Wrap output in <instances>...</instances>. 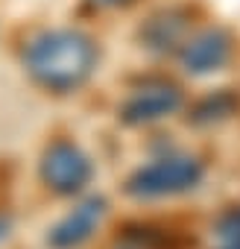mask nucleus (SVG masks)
I'll return each instance as SVG.
<instances>
[{
    "mask_svg": "<svg viewBox=\"0 0 240 249\" xmlns=\"http://www.w3.org/2000/svg\"><path fill=\"white\" fill-rule=\"evenodd\" d=\"M97 44L79 30H47L24 50L30 76L50 91L79 88L97 68Z\"/></svg>",
    "mask_w": 240,
    "mask_h": 249,
    "instance_id": "nucleus-1",
    "label": "nucleus"
},
{
    "mask_svg": "<svg viewBox=\"0 0 240 249\" xmlns=\"http://www.w3.org/2000/svg\"><path fill=\"white\" fill-rule=\"evenodd\" d=\"M202 182V164L190 156H164L144 167H138L129 182L126 194L138 199H158V196H176Z\"/></svg>",
    "mask_w": 240,
    "mask_h": 249,
    "instance_id": "nucleus-2",
    "label": "nucleus"
},
{
    "mask_svg": "<svg viewBox=\"0 0 240 249\" xmlns=\"http://www.w3.org/2000/svg\"><path fill=\"white\" fill-rule=\"evenodd\" d=\"M91 176H94L91 159L68 141L53 144L41 159V179L56 194H76L91 182Z\"/></svg>",
    "mask_w": 240,
    "mask_h": 249,
    "instance_id": "nucleus-3",
    "label": "nucleus"
},
{
    "mask_svg": "<svg viewBox=\"0 0 240 249\" xmlns=\"http://www.w3.org/2000/svg\"><path fill=\"white\" fill-rule=\"evenodd\" d=\"M182 106V94L176 85H167V82H153V85H144L138 88L126 103H123V117L132 126H141V123H155L161 117H170L173 111H179Z\"/></svg>",
    "mask_w": 240,
    "mask_h": 249,
    "instance_id": "nucleus-4",
    "label": "nucleus"
},
{
    "mask_svg": "<svg viewBox=\"0 0 240 249\" xmlns=\"http://www.w3.org/2000/svg\"><path fill=\"white\" fill-rule=\"evenodd\" d=\"M103 217H105V199L103 196H91V199L79 202L68 217H62L50 229L47 243L53 249H76L100 229Z\"/></svg>",
    "mask_w": 240,
    "mask_h": 249,
    "instance_id": "nucleus-5",
    "label": "nucleus"
},
{
    "mask_svg": "<svg viewBox=\"0 0 240 249\" xmlns=\"http://www.w3.org/2000/svg\"><path fill=\"white\" fill-rule=\"evenodd\" d=\"M228 36L220 30H205L199 33L193 41H188L185 53H182V65L188 73H211L220 71L228 59Z\"/></svg>",
    "mask_w": 240,
    "mask_h": 249,
    "instance_id": "nucleus-6",
    "label": "nucleus"
},
{
    "mask_svg": "<svg viewBox=\"0 0 240 249\" xmlns=\"http://www.w3.org/2000/svg\"><path fill=\"white\" fill-rule=\"evenodd\" d=\"M217 237H220L223 249H240V208L228 211L217 223Z\"/></svg>",
    "mask_w": 240,
    "mask_h": 249,
    "instance_id": "nucleus-7",
    "label": "nucleus"
},
{
    "mask_svg": "<svg viewBox=\"0 0 240 249\" xmlns=\"http://www.w3.org/2000/svg\"><path fill=\"white\" fill-rule=\"evenodd\" d=\"M9 229H12V220H9V217H0V240H6Z\"/></svg>",
    "mask_w": 240,
    "mask_h": 249,
    "instance_id": "nucleus-8",
    "label": "nucleus"
},
{
    "mask_svg": "<svg viewBox=\"0 0 240 249\" xmlns=\"http://www.w3.org/2000/svg\"><path fill=\"white\" fill-rule=\"evenodd\" d=\"M100 6H123V3H132V0H94Z\"/></svg>",
    "mask_w": 240,
    "mask_h": 249,
    "instance_id": "nucleus-9",
    "label": "nucleus"
}]
</instances>
